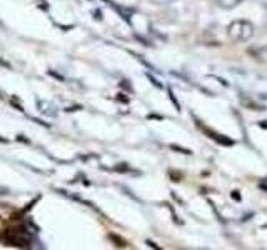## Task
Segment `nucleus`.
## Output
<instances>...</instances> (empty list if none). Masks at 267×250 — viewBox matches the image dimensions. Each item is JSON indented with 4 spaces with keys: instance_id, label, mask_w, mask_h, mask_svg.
I'll use <instances>...</instances> for the list:
<instances>
[{
    "instance_id": "obj_3",
    "label": "nucleus",
    "mask_w": 267,
    "mask_h": 250,
    "mask_svg": "<svg viewBox=\"0 0 267 250\" xmlns=\"http://www.w3.org/2000/svg\"><path fill=\"white\" fill-rule=\"evenodd\" d=\"M242 0H217V3H219L222 8H232L236 5H239Z\"/></svg>"
},
{
    "instance_id": "obj_4",
    "label": "nucleus",
    "mask_w": 267,
    "mask_h": 250,
    "mask_svg": "<svg viewBox=\"0 0 267 250\" xmlns=\"http://www.w3.org/2000/svg\"><path fill=\"white\" fill-rule=\"evenodd\" d=\"M110 239H112V240H116V242H117V245H127V244H125V240L119 239V237H116V235H110Z\"/></svg>"
},
{
    "instance_id": "obj_1",
    "label": "nucleus",
    "mask_w": 267,
    "mask_h": 250,
    "mask_svg": "<svg viewBox=\"0 0 267 250\" xmlns=\"http://www.w3.org/2000/svg\"><path fill=\"white\" fill-rule=\"evenodd\" d=\"M254 35V25L249 20H234L229 25V37L237 42L249 40Z\"/></svg>"
},
{
    "instance_id": "obj_2",
    "label": "nucleus",
    "mask_w": 267,
    "mask_h": 250,
    "mask_svg": "<svg viewBox=\"0 0 267 250\" xmlns=\"http://www.w3.org/2000/svg\"><path fill=\"white\" fill-rule=\"evenodd\" d=\"M204 130H205V133H207V135H211L212 140L219 142V144H224V145H232V140L224 139V135H220V133H216V132L209 130V128H204Z\"/></svg>"
}]
</instances>
